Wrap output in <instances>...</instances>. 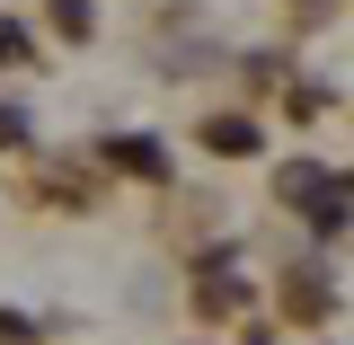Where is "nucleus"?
I'll use <instances>...</instances> for the list:
<instances>
[{
    "label": "nucleus",
    "mask_w": 354,
    "mask_h": 345,
    "mask_svg": "<svg viewBox=\"0 0 354 345\" xmlns=\"http://www.w3.org/2000/svg\"><path fill=\"white\" fill-rule=\"evenodd\" d=\"M283 195H292V204H301V213H319V221H337V195H346V177L337 169H283Z\"/></svg>",
    "instance_id": "obj_1"
},
{
    "label": "nucleus",
    "mask_w": 354,
    "mask_h": 345,
    "mask_svg": "<svg viewBox=\"0 0 354 345\" xmlns=\"http://www.w3.org/2000/svg\"><path fill=\"white\" fill-rule=\"evenodd\" d=\"M106 151H115L133 177H160V151H151V142H106Z\"/></svg>",
    "instance_id": "obj_2"
},
{
    "label": "nucleus",
    "mask_w": 354,
    "mask_h": 345,
    "mask_svg": "<svg viewBox=\"0 0 354 345\" xmlns=\"http://www.w3.org/2000/svg\"><path fill=\"white\" fill-rule=\"evenodd\" d=\"M213 151H257V133L239 124V115H221V124H213Z\"/></svg>",
    "instance_id": "obj_3"
},
{
    "label": "nucleus",
    "mask_w": 354,
    "mask_h": 345,
    "mask_svg": "<svg viewBox=\"0 0 354 345\" xmlns=\"http://www.w3.org/2000/svg\"><path fill=\"white\" fill-rule=\"evenodd\" d=\"M0 345H36V328H27L18 310H0Z\"/></svg>",
    "instance_id": "obj_4"
},
{
    "label": "nucleus",
    "mask_w": 354,
    "mask_h": 345,
    "mask_svg": "<svg viewBox=\"0 0 354 345\" xmlns=\"http://www.w3.org/2000/svg\"><path fill=\"white\" fill-rule=\"evenodd\" d=\"M0 62H27V36L18 27H0Z\"/></svg>",
    "instance_id": "obj_5"
},
{
    "label": "nucleus",
    "mask_w": 354,
    "mask_h": 345,
    "mask_svg": "<svg viewBox=\"0 0 354 345\" xmlns=\"http://www.w3.org/2000/svg\"><path fill=\"white\" fill-rule=\"evenodd\" d=\"M0 142H27V115L18 106H0Z\"/></svg>",
    "instance_id": "obj_6"
}]
</instances>
